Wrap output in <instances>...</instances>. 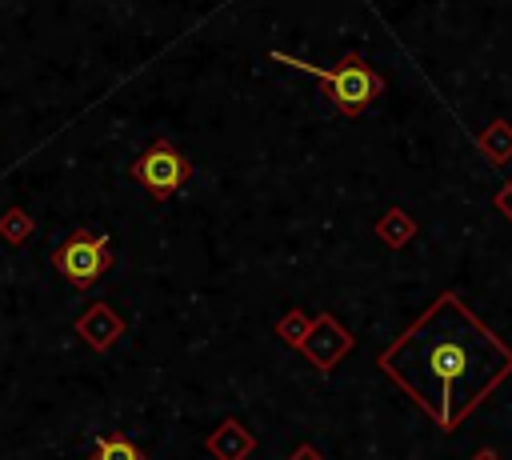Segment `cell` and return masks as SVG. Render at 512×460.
I'll return each instance as SVG.
<instances>
[{
    "label": "cell",
    "instance_id": "1",
    "mask_svg": "<svg viewBox=\"0 0 512 460\" xmlns=\"http://www.w3.org/2000/svg\"><path fill=\"white\" fill-rule=\"evenodd\" d=\"M380 364L436 416L440 428H452L512 368V352L480 328L460 300L444 296L380 356Z\"/></svg>",
    "mask_w": 512,
    "mask_h": 460
},
{
    "label": "cell",
    "instance_id": "6",
    "mask_svg": "<svg viewBox=\"0 0 512 460\" xmlns=\"http://www.w3.org/2000/svg\"><path fill=\"white\" fill-rule=\"evenodd\" d=\"M92 460H140V448L124 436H100L92 448Z\"/></svg>",
    "mask_w": 512,
    "mask_h": 460
},
{
    "label": "cell",
    "instance_id": "2",
    "mask_svg": "<svg viewBox=\"0 0 512 460\" xmlns=\"http://www.w3.org/2000/svg\"><path fill=\"white\" fill-rule=\"evenodd\" d=\"M280 64H292V68H300V72H308V76H316L328 92H332V100H336V108L340 112H348V116H356V112H364L372 100H376V92H380V76L376 72H368L364 64H356V60H344L340 68H332V72H324V68H316V64H304V60H292L288 52H272Z\"/></svg>",
    "mask_w": 512,
    "mask_h": 460
},
{
    "label": "cell",
    "instance_id": "3",
    "mask_svg": "<svg viewBox=\"0 0 512 460\" xmlns=\"http://www.w3.org/2000/svg\"><path fill=\"white\" fill-rule=\"evenodd\" d=\"M56 268L72 288H92L108 268V236L72 232L56 252Z\"/></svg>",
    "mask_w": 512,
    "mask_h": 460
},
{
    "label": "cell",
    "instance_id": "4",
    "mask_svg": "<svg viewBox=\"0 0 512 460\" xmlns=\"http://www.w3.org/2000/svg\"><path fill=\"white\" fill-rule=\"evenodd\" d=\"M184 176H188V164H184V156L172 148V144H152L140 160H136V180L152 192V196H172L180 184H184Z\"/></svg>",
    "mask_w": 512,
    "mask_h": 460
},
{
    "label": "cell",
    "instance_id": "5",
    "mask_svg": "<svg viewBox=\"0 0 512 460\" xmlns=\"http://www.w3.org/2000/svg\"><path fill=\"white\" fill-rule=\"evenodd\" d=\"M76 328H80V336H84L92 348H108V340L120 332V320H112V316L104 312V304H100V308H92Z\"/></svg>",
    "mask_w": 512,
    "mask_h": 460
}]
</instances>
